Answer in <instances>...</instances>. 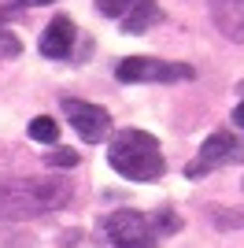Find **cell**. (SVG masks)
I'll return each mask as SVG.
<instances>
[{
    "instance_id": "obj_1",
    "label": "cell",
    "mask_w": 244,
    "mask_h": 248,
    "mask_svg": "<svg viewBox=\"0 0 244 248\" xmlns=\"http://www.w3.org/2000/svg\"><path fill=\"white\" fill-rule=\"evenodd\" d=\"M107 163L130 182H155L167 170V159L159 152V141L144 130H119L107 145Z\"/></svg>"
},
{
    "instance_id": "obj_2",
    "label": "cell",
    "mask_w": 244,
    "mask_h": 248,
    "mask_svg": "<svg viewBox=\"0 0 244 248\" xmlns=\"http://www.w3.org/2000/svg\"><path fill=\"white\" fill-rule=\"evenodd\" d=\"M71 200V186L60 178L8 182L0 186V218H33L41 211H60Z\"/></svg>"
},
{
    "instance_id": "obj_3",
    "label": "cell",
    "mask_w": 244,
    "mask_h": 248,
    "mask_svg": "<svg viewBox=\"0 0 244 248\" xmlns=\"http://www.w3.org/2000/svg\"><path fill=\"white\" fill-rule=\"evenodd\" d=\"M115 78L119 82H133V85H148V82H193L196 71L189 63H167L155 60V56H130L115 67Z\"/></svg>"
},
{
    "instance_id": "obj_4",
    "label": "cell",
    "mask_w": 244,
    "mask_h": 248,
    "mask_svg": "<svg viewBox=\"0 0 244 248\" xmlns=\"http://www.w3.org/2000/svg\"><path fill=\"white\" fill-rule=\"evenodd\" d=\"M104 233L111 237L115 248H159L155 245L152 222H148L141 211H130V207L111 211V215L104 218Z\"/></svg>"
},
{
    "instance_id": "obj_5",
    "label": "cell",
    "mask_w": 244,
    "mask_h": 248,
    "mask_svg": "<svg viewBox=\"0 0 244 248\" xmlns=\"http://www.w3.org/2000/svg\"><path fill=\"white\" fill-rule=\"evenodd\" d=\"M63 115L71 119L74 134L85 141V145H100L107 130H111V111L100 108V104H89V100H78V96H63L60 100Z\"/></svg>"
},
{
    "instance_id": "obj_6",
    "label": "cell",
    "mask_w": 244,
    "mask_h": 248,
    "mask_svg": "<svg viewBox=\"0 0 244 248\" xmlns=\"http://www.w3.org/2000/svg\"><path fill=\"white\" fill-rule=\"evenodd\" d=\"M237 155H241L237 137H233V134H226V130H218V134H211V137L200 145L196 163H193V167H185V174H189V178H200V174H207V170H214V167L233 163Z\"/></svg>"
},
{
    "instance_id": "obj_7",
    "label": "cell",
    "mask_w": 244,
    "mask_h": 248,
    "mask_svg": "<svg viewBox=\"0 0 244 248\" xmlns=\"http://www.w3.org/2000/svg\"><path fill=\"white\" fill-rule=\"evenodd\" d=\"M74 48V22L67 15H56V19L45 26L41 33V56H48V60H67Z\"/></svg>"
},
{
    "instance_id": "obj_8",
    "label": "cell",
    "mask_w": 244,
    "mask_h": 248,
    "mask_svg": "<svg viewBox=\"0 0 244 248\" xmlns=\"http://www.w3.org/2000/svg\"><path fill=\"white\" fill-rule=\"evenodd\" d=\"M211 22L229 41H244V0H211Z\"/></svg>"
},
{
    "instance_id": "obj_9",
    "label": "cell",
    "mask_w": 244,
    "mask_h": 248,
    "mask_svg": "<svg viewBox=\"0 0 244 248\" xmlns=\"http://www.w3.org/2000/svg\"><path fill=\"white\" fill-rule=\"evenodd\" d=\"M159 19H163V11H159L155 0H137L119 22H122V30H126V33H144L148 26H155Z\"/></svg>"
},
{
    "instance_id": "obj_10",
    "label": "cell",
    "mask_w": 244,
    "mask_h": 248,
    "mask_svg": "<svg viewBox=\"0 0 244 248\" xmlns=\"http://www.w3.org/2000/svg\"><path fill=\"white\" fill-rule=\"evenodd\" d=\"M30 137H33V141H41V145H56V141H60V126H56V119L37 115V119L30 123Z\"/></svg>"
},
{
    "instance_id": "obj_11",
    "label": "cell",
    "mask_w": 244,
    "mask_h": 248,
    "mask_svg": "<svg viewBox=\"0 0 244 248\" xmlns=\"http://www.w3.org/2000/svg\"><path fill=\"white\" fill-rule=\"evenodd\" d=\"M133 4H137V0H96V11H100L104 19H122Z\"/></svg>"
},
{
    "instance_id": "obj_12",
    "label": "cell",
    "mask_w": 244,
    "mask_h": 248,
    "mask_svg": "<svg viewBox=\"0 0 244 248\" xmlns=\"http://www.w3.org/2000/svg\"><path fill=\"white\" fill-rule=\"evenodd\" d=\"M19 52H22V41L11 30H0V60H15Z\"/></svg>"
},
{
    "instance_id": "obj_13",
    "label": "cell",
    "mask_w": 244,
    "mask_h": 248,
    "mask_svg": "<svg viewBox=\"0 0 244 248\" xmlns=\"http://www.w3.org/2000/svg\"><path fill=\"white\" fill-rule=\"evenodd\" d=\"M78 163V152L74 148H56V152L48 155V167H74Z\"/></svg>"
},
{
    "instance_id": "obj_14",
    "label": "cell",
    "mask_w": 244,
    "mask_h": 248,
    "mask_svg": "<svg viewBox=\"0 0 244 248\" xmlns=\"http://www.w3.org/2000/svg\"><path fill=\"white\" fill-rule=\"evenodd\" d=\"M233 123H237V126H241V130H244V100H241V104H237V108H233Z\"/></svg>"
},
{
    "instance_id": "obj_15",
    "label": "cell",
    "mask_w": 244,
    "mask_h": 248,
    "mask_svg": "<svg viewBox=\"0 0 244 248\" xmlns=\"http://www.w3.org/2000/svg\"><path fill=\"white\" fill-rule=\"evenodd\" d=\"M30 4H52V0H30Z\"/></svg>"
}]
</instances>
